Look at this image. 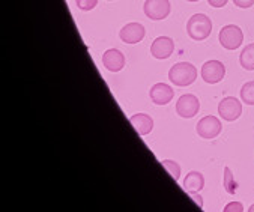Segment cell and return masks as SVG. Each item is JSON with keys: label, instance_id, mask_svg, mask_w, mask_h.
<instances>
[{"label": "cell", "instance_id": "cell-6", "mask_svg": "<svg viewBox=\"0 0 254 212\" xmlns=\"http://www.w3.org/2000/svg\"><path fill=\"white\" fill-rule=\"evenodd\" d=\"M218 113L220 116L224 119V121H229V122H233L236 121L241 113H242V105H241V101L233 98V96H229V98H224L220 104H218Z\"/></svg>", "mask_w": 254, "mask_h": 212}, {"label": "cell", "instance_id": "cell-1", "mask_svg": "<svg viewBox=\"0 0 254 212\" xmlns=\"http://www.w3.org/2000/svg\"><path fill=\"white\" fill-rule=\"evenodd\" d=\"M187 32L192 41H205L212 32V21L205 14H194L187 23Z\"/></svg>", "mask_w": 254, "mask_h": 212}, {"label": "cell", "instance_id": "cell-8", "mask_svg": "<svg viewBox=\"0 0 254 212\" xmlns=\"http://www.w3.org/2000/svg\"><path fill=\"white\" fill-rule=\"evenodd\" d=\"M221 133V122L215 116H206L198 121L197 134L203 139H214Z\"/></svg>", "mask_w": 254, "mask_h": 212}, {"label": "cell", "instance_id": "cell-19", "mask_svg": "<svg viewBox=\"0 0 254 212\" xmlns=\"http://www.w3.org/2000/svg\"><path fill=\"white\" fill-rule=\"evenodd\" d=\"M98 5V0H77V6L81 11H90Z\"/></svg>", "mask_w": 254, "mask_h": 212}, {"label": "cell", "instance_id": "cell-12", "mask_svg": "<svg viewBox=\"0 0 254 212\" xmlns=\"http://www.w3.org/2000/svg\"><path fill=\"white\" fill-rule=\"evenodd\" d=\"M103 65L112 72H119L125 67V56L116 48L107 50L103 56Z\"/></svg>", "mask_w": 254, "mask_h": 212}, {"label": "cell", "instance_id": "cell-2", "mask_svg": "<svg viewBox=\"0 0 254 212\" xmlns=\"http://www.w3.org/2000/svg\"><path fill=\"white\" fill-rule=\"evenodd\" d=\"M169 78L173 84L185 87V86H190L195 81L197 70L194 65H191L188 62H181V64H176L170 68Z\"/></svg>", "mask_w": 254, "mask_h": 212}, {"label": "cell", "instance_id": "cell-21", "mask_svg": "<svg viewBox=\"0 0 254 212\" xmlns=\"http://www.w3.org/2000/svg\"><path fill=\"white\" fill-rule=\"evenodd\" d=\"M233 3L238 6V8H250L254 5V0H233Z\"/></svg>", "mask_w": 254, "mask_h": 212}, {"label": "cell", "instance_id": "cell-15", "mask_svg": "<svg viewBox=\"0 0 254 212\" xmlns=\"http://www.w3.org/2000/svg\"><path fill=\"white\" fill-rule=\"evenodd\" d=\"M239 64L247 71L254 70V44H250L242 50L241 56H239Z\"/></svg>", "mask_w": 254, "mask_h": 212}, {"label": "cell", "instance_id": "cell-7", "mask_svg": "<svg viewBox=\"0 0 254 212\" xmlns=\"http://www.w3.org/2000/svg\"><path fill=\"white\" fill-rule=\"evenodd\" d=\"M198 109H200V102L191 93L182 95L179 98V101L176 102V112H178V115L181 118H185V119L194 118L197 115Z\"/></svg>", "mask_w": 254, "mask_h": 212}, {"label": "cell", "instance_id": "cell-4", "mask_svg": "<svg viewBox=\"0 0 254 212\" xmlns=\"http://www.w3.org/2000/svg\"><path fill=\"white\" fill-rule=\"evenodd\" d=\"M143 11L150 20H164L170 14L169 0H146Z\"/></svg>", "mask_w": 254, "mask_h": 212}, {"label": "cell", "instance_id": "cell-9", "mask_svg": "<svg viewBox=\"0 0 254 212\" xmlns=\"http://www.w3.org/2000/svg\"><path fill=\"white\" fill-rule=\"evenodd\" d=\"M175 50V42L169 36H160L150 45V53L155 59H167Z\"/></svg>", "mask_w": 254, "mask_h": 212}, {"label": "cell", "instance_id": "cell-5", "mask_svg": "<svg viewBox=\"0 0 254 212\" xmlns=\"http://www.w3.org/2000/svg\"><path fill=\"white\" fill-rule=\"evenodd\" d=\"M226 75V68L218 61H209L201 67V78L208 84L220 83Z\"/></svg>", "mask_w": 254, "mask_h": 212}, {"label": "cell", "instance_id": "cell-13", "mask_svg": "<svg viewBox=\"0 0 254 212\" xmlns=\"http://www.w3.org/2000/svg\"><path fill=\"white\" fill-rule=\"evenodd\" d=\"M129 122L140 136L149 134L152 131V128H154V121H152V118L146 113H137V115L131 116Z\"/></svg>", "mask_w": 254, "mask_h": 212}, {"label": "cell", "instance_id": "cell-3", "mask_svg": "<svg viewBox=\"0 0 254 212\" xmlns=\"http://www.w3.org/2000/svg\"><path fill=\"white\" fill-rule=\"evenodd\" d=\"M242 41H244V33L235 24L224 26L221 29V32H220V44L226 50H236V48H239Z\"/></svg>", "mask_w": 254, "mask_h": 212}, {"label": "cell", "instance_id": "cell-14", "mask_svg": "<svg viewBox=\"0 0 254 212\" xmlns=\"http://www.w3.org/2000/svg\"><path fill=\"white\" fill-rule=\"evenodd\" d=\"M205 187V178L198 172H190L184 179V190L187 193H197Z\"/></svg>", "mask_w": 254, "mask_h": 212}, {"label": "cell", "instance_id": "cell-22", "mask_svg": "<svg viewBox=\"0 0 254 212\" xmlns=\"http://www.w3.org/2000/svg\"><path fill=\"white\" fill-rule=\"evenodd\" d=\"M208 3L214 8H223L227 3V0H208Z\"/></svg>", "mask_w": 254, "mask_h": 212}, {"label": "cell", "instance_id": "cell-24", "mask_svg": "<svg viewBox=\"0 0 254 212\" xmlns=\"http://www.w3.org/2000/svg\"><path fill=\"white\" fill-rule=\"evenodd\" d=\"M248 211H250V212H254V203H253V205L250 206V209H248Z\"/></svg>", "mask_w": 254, "mask_h": 212}, {"label": "cell", "instance_id": "cell-18", "mask_svg": "<svg viewBox=\"0 0 254 212\" xmlns=\"http://www.w3.org/2000/svg\"><path fill=\"white\" fill-rule=\"evenodd\" d=\"M224 184H226V190L230 193V194H233L235 191H236V187H235V184H233V176H232V172H230V169L229 167H226L224 169Z\"/></svg>", "mask_w": 254, "mask_h": 212}, {"label": "cell", "instance_id": "cell-23", "mask_svg": "<svg viewBox=\"0 0 254 212\" xmlns=\"http://www.w3.org/2000/svg\"><path fill=\"white\" fill-rule=\"evenodd\" d=\"M188 194H190V196H191V199L198 205V208H201V206H203V202H201V199H200V196H198V194H194V193H188Z\"/></svg>", "mask_w": 254, "mask_h": 212}, {"label": "cell", "instance_id": "cell-11", "mask_svg": "<svg viewBox=\"0 0 254 212\" xmlns=\"http://www.w3.org/2000/svg\"><path fill=\"white\" fill-rule=\"evenodd\" d=\"M149 95H150V99L154 101L157 105H166V104H169L173 99L175 92H173V89L169 84L157 83L155 86H152Z\"/></svg>", "mask_w": 254, "mask_h": 212}, {"label": "cell", "instance_id": "cell-25", "mask_svg": "<svg viewBox=\"0 0 254 212\" xmlns=\"http://www.w3.org/2000/svg\"><path fill=\"white\" fill-rule=\"evenodd\" d=\"M187 2H198V0H187Z\"/></svg>", "mask_w": 254, "mask_h": 212}, {"label": "cell", "instance_id": "cell-17", "mask_svg": "<svg viewBox=\"0 0 254 212\" xmlns=\"http://www.w3.org/2000/svg\"><path fill=\"white\" fill-rule=\"evenodd\" d=\"M161 164L164 166V169L172 175V178L175 179V181H178L179 179V175H181V166L176 163V161H172V160H163L161 161Z\"/></svg>", "mask_w": 254, "mask_h": 212}, {"label": "cell", "instance_id": "cell-10", "mask_svg": "<svg viewBox=\"0 0 254 212\" xmlns=\"http://www.w3.org/2000/svg\"><path fill=\"white\" fill-rule=\"evenodd\" d=\"M146 29L140 24V23H129L127 26H124V29H121V41H124L125 44H137L144 38Z\"/></svg>", "mask_w": 254, "mask_h": 212}, {"label": "cell", "instance_id": "cell-20", "mask_svg": "<svg viewBox=\"0 0 254 212\" xmlns=\"http://www.w3.org/2000/svg\"><path fill=\"white\" fill-rule=\"evenodd\" d=\"M242 211H244V206L239 202H232V203L226 205V208H224V212H242Z\"/></svg>", "mask_w": 254, "mask_h": 212}, {"label": "cell", "instance_id": "cell-16", "mask_svg": "<svg viewBox=\"0 0 254 212\" xmlns=\"http://www.w3.org/2000/svg\"><path fill=\"white\" fill-rule=\"evenodd\" d=\"M241 101L248 105H254V81H247L241 87Z\"/></svg>", "mask_w": 254, "mask_h": 212}]
</instances>
